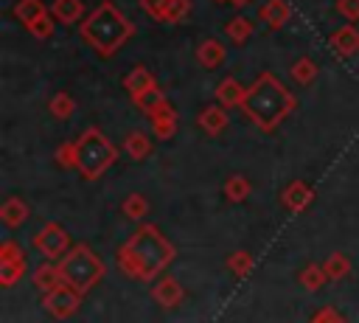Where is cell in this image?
<instances>
[{
    "label": "cell",
    "instance_id": "cell-2",
    "mask_svg": "<svg viewBox=\"0 0 359 323\" xmlns=\"http://www.w3.org/2000/svg\"><path fill=\"white\" fill-rule=\"evenodd\" d=\"M297 98L286 90V84L275 76V73H261L250 87H247V98L241 104V112L264 132H272L292 110H294Z\"/></svg>",
    "mask_w": 359,
    "mask_h": 323
},
{
    "label": "cell",
    "instance_id": "cell-6",
    "mask_svg": "<svg viewBox=\"0 0 359 323\" xmlns=\"http://www.w3.org/2000/svg\"><path fill=\"white\" fill-rule=\"evenodd\" d=\"M31 242H34V247H36L48 261H59V258H65V256L73 250L67 230H65L62 225H56V222H45V225L34 233Z\"/></svg>",
    "mask_w": 359,
    "mask_h": 323
},
{
    "label": "cell",
    "instance_id": "cell-30",
    "mask_svg": "<svg viewBox=\"0 0 359 323\" xmlns=\"http://www.w3.org/2000/svg\"><path fill=\"white\" fill-rule=\"evenodd\" d=\"M48 8L42 6V0H17L14 3V17L22 22V25H31L39 14H45Z\"/></svg>",
    "mask_w": 359,
    "mask_h": 323
},
{
    "label": "cell",
    "instance_id": "cell-17",
    "mask_svg": "<svg viewBox=\"0 0 359 323\" xmlns=\"http://www.w3.org/2000/svg\"><path fill=\"white\" fill-rule=\"evenodd\" d=\"M28 216H31V208H28V202H25L22 197H8V199H3V205H0V219H3L6 228H20Z\"/></svg>",
    "mask_w": 359,
    "mask_h": 323
},
{
    "label": "cell",
    "instance_id": "cell-27",
    "mask_svg": "<svg viewBox=\"0 0 359 323\" xmlns=\"http://www.w3.org/2000/svg\"><path fill=\"white\" fill-rule=\"evenodd\" d=\"M252 267H255V261H252V253H247V250H233L227 256V270L236 278H247L252 272Z\"/></svg>",
    "mask_w": 359,
    "mask_h": 323
},
{
    "label": "cell",
    "instance_id": "cell-31",
    "mask_svg": "<svg viewBox=\"0 0 359 323\" xmlns=\"http://www.w3.org/2000/svg\"><path fill=\"white\" fill-rule=\"evenodd\" d=\"M28 28V34L31 37H36V39H48V37H53V28H56V20H53V14H50V8L45 11V14H39L31 25H25Z\"/></svg>",
    "mask_w": 359,
    "mask_h": 323
},
{
    "label": "cell",
    "instance_id": "cell-4",
    "mask_svg": "<svg viewBox=\"0 0 359 323\" xmlns=\"http://www.w3.org/2000/svg\"><path fill=\"white\" fill-rule=\"evenodd\" d=\"M115 160L118 149L98 126H87L76 138V169L84 180H98Z\"/></svg>",
    "mask_w": 359,
    "mask_h": 323
},
{
    "label": "cell",
    "instance_id": "cell-21",
    "mask_svg": "<svg viewBox=\"0 0 359 323\" xmlns=\"http://www.w3.org/2000/svg\"><path fill=\"white\" fill-rule=\"evenodd\" d=\"M325 281H328V275H325L323 264H314V261L306 264V267L297 272V284H300L306 292H317V289H323Z\"/></svg>",
    "mask_w": 359,
    "mask_h": 323
},
{
    "label": "cell",
    "instance_id": "cell-15",
    "mask_svg": "<svg viewBox=\"0 0 359 323\" xmlns=\"http://www.w3.org/2000/svg\"><path fill=\"white\" fill-rule=\"evenodd\" d=\"M292 17V8L286 0H266L261 8H258V20L269 28H283Z\"/></svg>",
    "mask_w": 359,
    "mask_h": 323
},
{
    "label": "cell",
    "instance_id": "cell-1",
    "mask_svg": "<svg viewBox=\"0 0 359 323\" xmlns=\"http://www.w3.org/2000/svg\"><path fill=\"white\" fill-rule=\"evenodd\" d=\"M177 250L174 244L163 236V230L157 225H140L121 247H118V267L126 278L135 281H157L160 272H165V267L174 261Z\"/></svg>",
    "mask_w": 359,
    "mask_h": 323
},
{
    "label": "cell",
    "instance_id": "cell-35",
    "mask_svg": "<svg viewBox=\"0 0 359 323\" xmlns=\"http://www.w3.org/2000/svg\"><path fill=\"white\" fill-rule=\"evenodd\" d=\"M56 163H59L62 169H76V140L62 143V146L56 149Z\"/></svg>",
    "mask_w": 359,
    "mask_h": 323
},
{
    "label": "cell",
    "instance_id": "cell-34",
    "mask_svg": "<svg viewBox=\"0 0 359 323\" xmlns=\"http://www.w3.org/2000/svg\"><path fill=\"white\" fill-rule=\"evenodd\" d=\"M309 323H348V320H345V315H342L337 306H320V309L309 317Z\"/></svg>",
    "mask_w": 359,
    "mask_h": 323
},
{
    "label": "cell",
    "instance_id": "cell-24",
    "mask_svg": "<svg viewBox=\"0 0 359 323\" xmlns=\"http://www.w3.org/2000/svg\"><path fill=\"white\" fill-rule=\"evenodd\" d=\"M222 191H224V197H227L230 202H244V199L250 197V191H252V183H250L244 174H230V177L224 180Z\"/></svg>",
    "mask_w": 359,
    "mask_h": 323
},
{
    "label": "cell",
    "instance_id": "cell-7",
    "mask_svg": "<svg viewBox=\"0 0 359 323\" xmlns=\"http://www.w3.org/2000/svg\"><path fill=\"white\" fill-rule=\"evenodd\" d=\"M28 270V258H25V250L14 242V239H6L0 244V284L3 286H14Z\"/></svg>",
    "mask_w": 359,
    "mask_h": 323
},
{
    "label": "cell",
    "instance_id": "cell-11",
    "mask_svg": "<svg viewBox=\"0 0 359 323\" xmlns=\"http://www.w3.org/2000/svg\"><path fill=\"white\" fill-rule=\"evenodd\" d=\"M213 95H216V104H222L224 110H230V107H238V110H241V104H244V98H247V87H244L236 76H224V79L216 84Z\"/></svg>",
    "mask_w": 359,
    "mask_h": 323
},
{
    "label": "cell",
    "instance_id": "cell-19",
    "mask_svg": "<svg viewBox=\"0 0 359 323\" xmlns=\"http://www.w3.org/2000/svg\"><path fill=\"white\" fill-rule=\"evenodd\" d=\"M50 14H53L56 22L73 25V22L84 20V6H81V0H53L50 3Z\"/></svg>",
    "mask_w": 359,
    "mask_h": 323
},
{
    "label": "cell",
    "instance_id": "cell-25",
    "mask_svg": "<svg viewBox=\"0 0 359 323\" xmlns=\"http://www.w3.org/2000/svg\"><path fill=\"white\" fill-rule=\"evenodd\" d=\"M224 34L236 42V45H244L252 34H255V25L247 20V17H241V14H236L230 22H227V28H224Z\"/></svg>",
    "mask_w": 359,
    "mask_h": 323
},
{
    "label": "cell",
    "instance_id": "cell-36",
    "mask_svg": "<svg viewBox=\"0 0 359 323\" xmlns=\"http://www.w3.org/2000/svg\"><path fill=\"white\" fill-rule=\"evenodd\" d=\"M168 3H171V0H140V8H143L151 20L160 22V17H163V11L168 8Z\"/></svg>",
    "mask_w": 359,
    "mask_h": 323
},
{
    "label": "cell",
    "instance_id": "cell-38",
    "mask_svg": "<svg viewBox=\"0 0 359 323\" xmlns=\"http://www.w3.org/2000/svg\"><path fill=\"white\" fill-rule=\"evenodd\" d=\"M230 3H233V6H236V8H241V6H247V3H250V0H230Z\"/></svg>",
    "mask_w": 359,
    "mask_h": 323
},
{
    "label": "cell",
    "instance_id": "cell-10",
    "mask_svg": "<svg viewBox=\"0 0 359 323\" xmlns=\"http://www.w3.org/2000/svg\"><path fill=\"white\" fill-rule=\"evenodd\" d=\"M280 202H283L286 211H292V213H303V211L314 202V188H311L309 183H303V180H292V183L283 188Z\"/></svg>",
    "mask_w": 359,
    "mask_h": 323
},
{
    "label": "cell",
    "instance_id": "cell-16",
    "mask_svg": "<svg viewBox=\"0 0 359 323\" xmlns=\"http://www.w3.org/2000/svg\"><path fill=\"white\" fill-rule=\"evenodd\" d=\"M196 124L205 135H219L224 126H227V110L222 104H208L199 115H196Z\"/></svg>",
    "mask_w": 359,
    "mask_h": 323
},
{
    "label": "cell",
    "instance_id": "cell-33",
    "mask_svg": "<svg viewBox=\"0 0 359 323\" xmlns=\"http://www.w3.org/2000/svg\"><path fill=\"white\" fill-rule=\"evenodd\" d=\"M188 14H191V0H171L168 8L163 11L160 22H165V25H177V22H182Z\"/></svg>",
    "mask_w": 359,
    "mask_h": 323
},
{
    "label": "cell",
    "instance_id": "cell-39",
    "mask_svg": "<svg viewBox=\"0 0 359 323\" xmlns=\"http://www.w3.org/2000/svg\"><path fill=\"white\" fill-rule=\"evenodd\" d=\"M213 3H230V0H213Z\"/></svg>",
    "mask_w": 359,
    "mask_h": 323
},
{
    "label": "cell",
    "instance_id": "cell-37",
    "mask_svg": "<svg viewBox=\"0 0 359 323\" xmlns=\"http://www.w3.org/2000/svg\"><path fill=\"white\" fill-rule=\"evenodd\" d=\"M337 11L348 22H353V20H359V0H337Z\"/></svg>",
    "mask_w": 359,
    "mask_h": 323
},
{
    "label": "cell",
    "instance_id": "cell-13",
    "mask_svg": "<svg viewBox=\"0 0 359 323\" xmlns=\"http://www.w3.org/2000/svg\"><path fill=\"white\" fill-rule=\"evenodd\" d=\"M151 132L157 135V140H168V138H174V132H177V110L165 101L151 118Z\"/></svg>",
    "mask_w": 359,
    "mask_h": 323
},
{
    "label": "cell",
    "instance_id": "cell-29",
    "mask_svg": "<svg viewBox=\"0 0 359 323\" xmlns=\"http://www.w3.org/2000/svg\"><path fill=\"white\" fill-rule=\"evenodd\" d=\"M121 213H123L126 219H135V222H137V219H143V216L149 213V199L135 191V194H129V197L121 202Z\"/></svg>",
    "mask_w": 359,
    "mask_h": 323
},
{
    "label": "cell",
    "instance_id": "cell-20",
    "mask_svg": "<svg viewBox=\"0 0 359 323\" xmlns=\"http://www.w3.org/2000/svg\"><path fill=\"white\" fill-rule=\"evenodd\" d=\"M157 81H154V76L146 70V67H135V70H129L126 76H123V87H126V93L135 98V95H140V93H146V90H151Z\"/></svg>",
    "mask_w": 359,
    "mask_h": 323
},
{
    "label": "cell",
    "instance_id": "cell-12",
    "mask_svg": "<svg viewBox=\"0 0 359 323\" xmlns=\"http://www.w3.org/2000/svg\"><path fill=\"white\" fill-rule=\"evenodd\" d=\"M328 45H331V51H337L339 56H353V53L359 51V31L353 28V22H345V25H339L337 31H331Z\"/></svg>",
    "mask_w": 359,
    "mask_h": 323
},
{
    "label": "cell",
    "instance_id": "cell-26",
    "mask_svg": "<svg viewBox=\"0 0 359 323\" xmlns=\"http://www.w3.org/2000/svg\"><path fill=\"white\" fill-rule=\"evenodd\" d=\"M323 270L328 275V281H342L348 272H351V258L345 253H331L325 261H323Z\"/></svg>",
    "mask_w": 359,
    "mask_h": 323
},
{
    "label": "cell",
    "instance_id": "cell-14",
    "mask_svg": "<svg viewBox=\"0 0 359 323\" xmlns=\"http://www.w3.org/2000/svg\"><path fill=\"white\" fill-rule=\"evenodd\" d=\"M31 281H34V286H36L42 295H48V292H53L56 286L65 284V281H62V270H59V264H53V261H42V264L34 270Z\"/></svg>",
    "mask_w": 359,
    "mask_h": 323
},
{
    "label": "cell",
    "instance_id": "cell-9",
    "mask_svg": "<svg viewBox=\"0 0 359 323\" xmlns=\"http://www.w3.org/2000/svg\"><path fill=\"white\" fill-rule=\"evenodd\" d=\"M151 301L157 306H163V309H174V306H180L185 301V289L174 275H160L151 284Z\"/></svg>",
    "mask_w": 359,
    "mask_h": 323
},
{
    "label": "cell",
    "instance_id": "cell-28",
    "mask_svg": "<svg viewBox=\"0 0 359 323\" xmlns=\"http://www.w3.org/2000/svg\"><path fill=\"white\" fill-rule=\"evenodd\" d=\"M289 73H292V79H294L297 84H311V81L317 79V62H314L311 56H300V59L289 67Z\"/></svg>",
    "mask_w": 359,
    "mask_h": 323
},
{
    "label": "cell",
    "instance_id": "cell-23",
    "mask_svg": "<svg viewBox=\"0 0 359 323\" xmlns=\"http://www.w3.org/2000/svg\"><path fill=\"white\" fill-rule=\"evenodd\" d=\"M123 149H126V154H129L132 160H146V157L151 154V140H149V135H146V132L135 129V132H129V135H126Z\"/></svg>",
    "mask_w": 359,
    "mask_h": 323
},
{
    "label": "cell",
    "instance_id": "cell-5",
    "mask_svg": "<svg viewBox=\"0 0 359 323\" xmlns=\"http://www.w3.org/2000/svg\"><path fill=\"white\" fill-rule=\"evenodd\" d=\"M59 270H62V281L76 289L79 295H87L107 272L104 261L98 258V253L90 247V244H73V250L56 261Z\"/></svg>",
    "mask_w": 359,
    "mask_h": 323
},
{
    "label": "cell",
    "instance_id": "cell-32",
    "mask_svg": "<svg viewBox=\"0 0 359 323\" xmlns=\"http://www.w3.org/2000/svg\"><path fill=\"white\" fill-rule=\"evenodd\" d=\"M48 107H50V115L59 118V121H67V118L73 115V110H76V104H73V98H70L67 93H56V95H50Z\"/></svg>",
    "mask_w": 359,
    "mask_h": 323
},
{
    "label": "cell",
    "instance_id": "cell-22",
    "mask_svg": "<svg viewBox=\"0 0 359 323\" xmlns=\"http://www.w3.org/2000/svg\"><path fill=\"white\" fill-rule=\"evenodd\" d=\"M165 101H168V98H165V93H163L157 84H154L151 90H146V93H140V95H135V98H132V104H135L143 115H149V118H151V115H154Z\"/></svg>",
    "mask_w": 359,
    "mask_h": 323
},
{
    "label": "cell",
    "instance_id": "cell-3",
    "mask_svg": "<svg viewBox=\"0 0 359 323\" xmlns=\"http://www.w3.org/2000/svg\"><path fill=\"white\" fill-rule=\"evenodd\" d=\"M81 39L104 59H109L115 51H121V45L135 34V25L121 14V8L109 0L98 3L79 25Z\"/></svg>",
    "mask_w": 359,
    "mask_h": 323
},
{
    "label": "cell",
    "instance_id": "cell-18",
    "mask_svg": "<svg viewBox=\"0 0 359 323\" xmlns=\"http://www.w3.org/2000/svg\"><path fill=\"white\" fill-rule=\"evenodd\" d=\"M196 59H199L202 67L213 70V67H219L227 59V51H224V45L219 39H202L199 48H196Z\"/></svg>",
    "mask_w": 359,
    "mask_h": 323
},
{
    "label": "cell",
    "instance_id": "cell-8",
    "mask_svg": "<svg viewBox=\"0 0 359 323\" xmlns=\"http://www.w3.org/2000/svg\"><path fill=\"white\" fill-rule=\"evenodd\" d=\"M79 306H81V295H79L76 289H70L67 284H62V286H56L53 292L42 295V309H45L50 317H56V320L73 317V315L79 312Z\"/></svg>",
    "mask_w": 359,
    "mask_h": 323
}]
</instances>
